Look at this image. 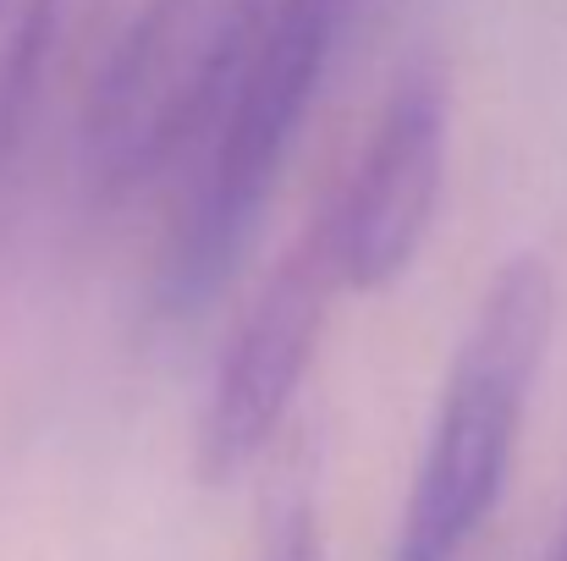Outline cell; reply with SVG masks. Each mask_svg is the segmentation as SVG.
I'll return each mask as SVG.
<instances>
[{
  "instance_id": "obj_5",
  "label": "cell",
  "mask_w": 567,
  "mask_h": 561,
  "mask_svg": "<svg viewBox=\"0 0 567 561\" xmlns=\"http://www.w3.org/2000/svg\"><path fill=\"white\" fill-rule=\"evenodd\" d=\"M446 183V89L430 66H413L385 94L375 127L320 209L337 237L348 292H385L419 259Z\"/></svg>"
},
{
  "instance_id": "obj_2",
  "label": "cell",
  "mask_w": 567,
  "mask_h": 561,
  "mask_svg": "<svg viewBox=\"0 0 567 561\" xmlns=\"http://www.w3.org/2000/svg\"><path fill=\"white\" fill-rule=\"evenodd\" d=\"M348 11L353 0H276L270 6L248 50V66L215 122V149L198 177V193L161 259L155 309L166 320L198 314L220 292V281L237 270V259L248 253L265 198L326 83Z\"/></svg>"
},
{
  "instance_id": "obj_6",
  "label": "cell",
  "mask_w": 567,
  "mask_h": 561,
  "mask_svg": "<svg viewBox=\"0 0 567 561\" xmlns=\"http://www.w3.org/2000/svg\"><path fill=\"white\" fill-rule=\"evenodd\" d=\"M254 561H326L320 534V446L309 429L270 451V474L259 485V529Z\"/></svg>"
},
{
  "instance_id": "obj_8",
  "label": "cell",
  "mask_w": 567,
  "mask_h": 561,
  "mask_svg": "<svg viewBox=\"0 0 567 561\" xmlns=\"http://www.w3.org/2000/svg\"><path fill=\"white\" fill-rule=\"evenodd\" d=\"M546 561H567V512H563V529H557V540H551V557Z\"/></svg>"
},
{
  "instance_id": "obj_3",
  "label": "cell",
  "mask_w": 567,
  "mask_h": 561,
  "mask_svg": "<svg viewBox=\"0 0 567 561\" xmlns=\"http://www.w3.org/2000/svg\"><path fill=\"white\" fill-rule=\"evenodd\" d=\"M276 0H144L105 55L78 133L83 187L116 204L220 122Z\"/></svg>"
},
{
  "instance_id": "obj_4",
  "label": "cell",
  "mask_w": 567,
  "mask_h": 561,
  "mask_svg": "<svg viewBox=\"0 0 567 561\" xmlns=\"http://www.w3.org/2000/svg\"><path fill=\"white\" fill-rule=\"evenodd\" d=\"M337 292L348 287H342L331 220L320 209L298 231V242L281 253L259 298L248 303L215 370L204 418H198V479L204 485H226L281 446L287 413L298 402V385L309 374L315 342L326 331Z\"/></svg>"
},
{
  "instance_id": "obj_1",
  "label": "cell",
  "mask_w": 567,
  "mask_h": 561,
  "mask_svg": "<svg viewBox=\"0 0 567 561\" xmlns=\"http://www.w3.org/2000/svg\"><path fill=\"white\" fill-rule=\"evenodd\" d=\"M557 331V276L540 253H513L441 380L419 479L396 529L391 561H463L507 496L529 396Z\"/></svg>"
},
{
  "instance_id": "obj_7",
  "label": "cell",
  "mask_w": 567,
  "mask_h": 561,
  "mask_svg": "<svg viewBox=\"0 0 567 561\" xmlns=\"http://www.w3.org/2000/svg\"><path fill=\"white\" fill-rule=\"evenodd\" d=\"M55 17H61V0H0V177L28 127L39 72L55 39Z\"/></svg>"
}]
</instances>
